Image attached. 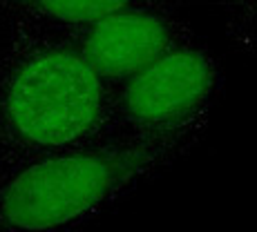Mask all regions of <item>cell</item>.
<instances>
[{
  "label": "cell",
  "instance_id": "5b68a950",
  "mask_svg": "<svg viewBox=\"0 0 257 232\" xmlns=\"http://www.w3.org/2000/svg\"><path fill=\"white\" fill-rule=\"evenodd\" d=\"M132 5H177V0H0V27L67 34Z\"/></svg>",
  "mask_w": 257,
  "mask_h": 232
},
{
  "label": "cell",
  "instance_id": "8992f818",
  "mask_svg": "<svg viewBox=\"0 0 257 232\" xmlns=\"http://www.w3.org/2000/svg\"><path fill=\"white\" fill-rule=\"evenodd\" d=\"M226 18V34L237 52L257 56V0H233Z\"/></svg>",
  "mask_w": 257,
  "mask_h": 232
},
{
  "label": "cell",
  "instance_id": "277c9868",
  "mask_svg": "<svg viewBox=\"0 0 257 232\" xmlns=\"http://www.w3.org/2000/svg\"><path fill=\"white\" fill-rule=\"evenodd\" d=\"M175 7L177 5H132L61 36L114 90L172 47L195 38L192 27Z\"/></svg>",
  "mask_w": 257,
  "mask_h": 232
},
{
  "label": "cell",
  "instance_id": "7a4b0ae2",
  "mask_svg": "<svg viewBox=\"0 0 257 232\" xmlns=\"http://www.w3.org/2000/svg\"><path fill=\"white\" fill-rule=\"evenodd\" d=\"M186 154L105 141L0 170V232H76Z\"/></svg>",
  "mask_w": 257,
  "mask_h": 232
},
{
  "label": "cell",
  "instance_id": "3957f363",
  "mask_svg": "<svg viewBox=\"0 0 257 232\" xmlns=\"http://www.w3.org/2000/svg\"><path fill=\"white\" fill-rule=\"evenodd\" d=\"M221 63L197 38L172 47L112 90L107 141L190 154L219 101Z\"/></svg>",
  "mask_w": 257,
  "mask_h": 232
},
{
  "label": "cell",
  "instance_id": "6da1fadb",
  "mask_svg": "<svg viewBox=\"0 0 257 232\" xmlns=\"http://www.w3.org/2000/svg\"><path fill=\"white\" fill-rule=\"evenodd\" d=\"M112 87L61 34L5 29L0 170L107 141Z\"/></svg>",
  "mask_w": 257,
  "mask_h": 232
},
{
  "label": "cell",
  "instance_id": "52a82bcc",
  "mask_svg": "<svg viewBox=\"0 0 257 232\" xmlns=\"http://www.w3.org/2000/svg\"><path fill=\"white\" fill-rule=\"evenodd\" d=\"M195 3H208V5H212V7L221 9V14H226L228 7L233 5V0H195Z\"/></svg>",
  "mask_w": 257,
  "mask_h": 232
}]
</instances>
